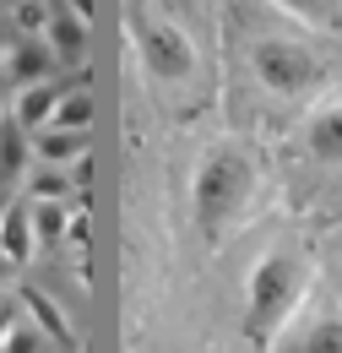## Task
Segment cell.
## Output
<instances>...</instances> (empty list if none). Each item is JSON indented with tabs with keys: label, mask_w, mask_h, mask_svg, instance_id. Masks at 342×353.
Segmentation results:
<instances>
[{
	"label": "cell",
	"mask_w": 342,
	"mask_h": 353,
	"mask_svg": "<svg viewBox=\"0 0 342 353\" xmlns=\"http://www.w3.org/2000/svg\"><path fill=\"white\" fill-rule=\"evenodd\" d=\"M17 299H22V310L33 315V326H39L43 337L54 343V353H77V332H71V321L60 315V305H54V299H49L43 288H33V283H28V288H22Z\"/></svg>",
	"instance_id": "cell-8"
},
{
	"label": "cell",
	"mask_w": 342,
	"mask_h": 353,
	"mask_svg": "<svg viewBox=\"0 0 342 353\" xmlns=\"http://www.w3.org/2000/svg\"><path fill=\"white\" fill-rule=\"evenodd\" d=\"M0 353H54V343L43 337L39 326H22V321H17V326L6 332V343H0Z\"/></svg>",
	"instance_id": "cell-17"
},
{
	"label": "cell",
	"mask_w": 342,
	"mask_h": 353,
	"mask_svg": "<svg viewBox=\"0 0 342 353\" xmlns=\"http://www.w3.org/2000/svg\"><path fill=\"white\" fill-rule=\"evenodd\" d=\"M6 207H11V201H6V185H0V218H6Z\"/></svg>",
	"instance_id": "cell-24"
},
{
	"label": "cell",
	"mask_w": 342,
	"mask_h": 353,
	"mask_svg": "<svg viewBox=\"0 0 342 353\" xmlns=\"http://www.w3.org/2000/svg\"><path fill=\"white\" fill-rule=\"evenodd\" d=\"M256 179H261L256 158L245 147H234V141H223V147H212L201 158L196 185H190V207H196V228H201L207 245H217L234 223L245 218V207L256 196Z\"/></svg>",
	"instance_id": "cell-1"
},
{
	"label": "cell",
	"mask_w": 342,
	"mask_h": 353,
	"mask_svg": "<svg viewBox=\"0 0 342 353\" xmlns=\"http://www.w3.org/2000/svg\"><path fill=\"white\" fill-rule=\"evenodd\" d=\"M11 272H17V266L6 261V256H0V283H6V277H11Z\"/></svg>",
	"instance_id": "cell-23"
},
{
	"label": "cell",
	"mask_w": 342,
	"mask_h": 353,
	"mask_svg": "<svg viewBox=\"0 0 342 353\" xmlns=\"http://www.w3.org/2000/svg\"><path fill=\"white\" fill-rule=\"evenodd\" d=\"M283 353H342V315H321L299 343H288Z\"/></svg>",
	"instance_id": "cell-15"
},
{
	"label": "cell",
	"mask_w": 342,
	"mask_h": 353,
	"mask_svg": "<svg viewBox=\"0 0 342 353\" xmlns=\"http://www.w3.org/2000/svg\"><path fill=\"white\" fill-rule=\"evenodd\" d=\"M250 65H256L261 88H272L277 98H310V92L326 88V60L321 49L299 44V39H261L250 49Z\"/></svg>",
	"instance_id": "cell-3"
},
{
	"label": "cell",
	"mask_w": 342,
	"mask_h": 353,
	"mask_svg": "<svg viewBox=\"0 0 342 353\" xmlns=\"http://www.w3.org/2000/svg\"><path fill=\"white\" fill-rule=\"evenodd\" d=\"M6 49H11V28L0 22V54H6Z\"/></svg>",
	"instance_id": "cell-22"
},
{
	"label": "cell",
	"mask_w": 342,
	"mask_h": 353,
	"mask_svg": "<svg viewBox=\"0 0 342 353\" xmlns=\"http://www.w3.org/2000/svg\"><path fill=\"white\" fill-rule=\"evenodd\" d=\"M136 49H141V65H147L158 82H185V77L196 71V49H190V39H185L174 22L136 17Z\"/></svg>",
	"instance_id": "cell-4"
},
{
	"label": "cell",
	"mask_w": 342,
	"mask_h": 353,
	"mask_svg": "<svg viewBox=\"0 0 342 353\" xmlns=\"http://www.w3.org/2000/svg\"><path fill=\"white\" fill-rule=\"evenodd\" d=\"M87 77H49V82H39V88H22L17 92V109H11V120L22 125L28 136H39L54 125V109L66 103V92L71 88H82Z\"/></svg>",
	"instance_id": "cell-5"
},
{
	"label": "cell",
	"mask_w": 342,
	"mask_h": 353,
	"mask_svg": "<svg viewBox=\"0 0 342 353\" xmlns=\"http://www.w3.org/2000/svg\"><path fill=\"white\" fill-rule=\"evenodd\" d=\"M28 158H33V136L6 114V120H0V185H11V179L22 174Z\"/></svg>",
	"instance_id": "cell-12"
},
{
	"label": "cell",
	"mask_w": 342,
	"mask_h": 353,
	"mask_svg": "<svg viewBox=\"0 0 342 353\" xmlns=\"http://www.w3.org/2000/svg\"><path fill=\"white\" fill-rule=\"evenodd\" d=\"M43 44H49V54H54V60H66V65H82V54H87V22L71 11V6H66V0H54V6H49Z\"/></svg>",
	"instance_id": "cell-6"
},
{
	"label": "cell",
	"mask_w": 342,
	"mask_h": 353,
	"mask_svg": "<svg viewBox=\"0 0 342 353\" xmlns=\"http://www.w3.org/2000/svg\"><path fill=\"white\" fill-rule=\"evenodd\" d=\"M0 120H6V114H0Z\"/></svg>",
	"instance_id": "cell-26"
},
{
	"label": "cell",
	"mask_w": 342,
	"mask_h": 353,
	"mask_svg": "<svg viewBox=\"0 0 342 353\" xmlns=\"http://www.w3.org/2000/svg\"><path fill=\"white\" fill-rule=\"evenodd\" d=\"M0 6H22V0H0Z\"/></svg>",
	"instance_id": "cell-25"
},
{
	"label": "cell",
	"mask_w": 342,
	"mask_h": 353,
	"mask_svg": "<svg viewBox=\"0 0 342 353\" xmlns=\"http://www.w3.org/2000/svg\"><path fill=\"white\" fill-rule=\"evenodd\" d=\"M28 190H33V201H60V196L71 190V174H66V169H43V163H39V174L28 179Z\"/></svg>",
	"instance_id": "cell-18"
},
{
	"label": "cell",
	"mask_w": 342,
	"mask_h": 353,
	"mask_svg": "<svg viewBox=\"0 0 342 353\" xmlns=\"http://www.w3.org/2000/svg\"><path fill=\"white\" fill-rule=\"evenodd\" d=\"M304 152L315 163H342V103L321 109L310 125H304Z\"/></svg>",
	"instance_id": "cell-9"
},
{
	"label": "cell",
	"mask_w": 342,
	"mask_h": 353,
	"mask_svg": "<svg viewBox=\"0 0 342 353\" xmlns=\"http://www.w3.org/2000/svg\"><path fill=\"white\" fill-rule=\"evenodd\" d=\"M92 147H87V131H39L33 136V158H39L43 169H60V163H77V158H87Z\"/></svg>",
	"instance_id": "cell-11"
},
{
	"label": "cell",
	"mask_w": 342,
	"mask_h": 353,
	"mask_svg": "<svg viewBox=\"0 0 342 353\" xmlns=\"http://www.w3.org/2000/svg\"><path fill=\"white\" fill-rule=\"evenodd\" d=\"M66 239H71V245H87V239H92V218H87V207H77V212H71V228H66Z\"/></svg>",
	"instance_id": "cell-20"
},
{
	"label": "cell",
	"mask_w": 342,
	"mask_h": 353,
	"mask_svg": "<svg viewBox=\"0 0 342 353\" xmlns=\"http://www.w3.org/2000/svg\"><path fill=\"white\" fill-rule=\"evenodd\" d=\"M33 212L22 207V201H11L6 207V218H0V256L11 266H28V256H33Z\"/></svg>",
	"instance_id": "cell-10"
},
{
	"label": "cell",
	"mask_w": 342,
	"mask_h": 353,
	"mask_svg": "<svg viewBox=\"0 0 342 353\" xmlns=\"http://www.w3.org/2000/svg\"><path fill=\"white\" fill-rule=\"evenodd\" d=\"M304 288H310V261L294 245H277V250L261 256V266L250 272V294H245V321H239V332H245L250 348H261V353L272 348V337L294 315Z\"/></svg>",
	"instance_id": "cell-2"
},
{
	"label": "cell",
	"mask_w": 342,
	"mask_h": 353,
	"mask_svg": "<svg viewBox=\"0 0 342 353\" xmlns=\"http://www.w3.org/2000/svg\"><path fill=\"white\" fill-rule=\"evenodd\" d=\"M28 212H33V239L43 250L66 245V228H71V207L66 201H28Z\"/></svg>",
	"instance_id": "cell-13"
},
{
	"label": "cell",
	"mask_w": 342,
	"mask_h": 353,
	"mask_svg": "<svg viewBox=\"0 0 342 353\" xmlns=\"http://www.w3.org/2000/svg\"><path fill=\"white\" fill-rule=\"evenodd\" d=\"M82 88H71L66 103L54 109V131H87V125H92V92H82Z\"/></svg>",
	"instance_id": "cell-16"
},
{
	"label": "cell",
	"mask_w": 342,
	"mask_h": 353,
	"mask_svg": "<svg viewBox=\"0 0 342 353\" xmlns=\"http://www.w3.org/2000/svg\"><path fill=\"white\" fill-rule=\"evenodd\" d=\"M272 6H283L288 17H299L310 28H326V33L342 28V0H272Z\"/></svg>",
	"instance_id": "cell-14"
},
{
	"label": "cell",
	"mask_w": 342,
	"mask_h": 353,
	"mask_svg": "<svg viewBox=\"0 0 342 353\" xmlns=\"http://www.w3.org/2000/svg\"><path fill=\"white\" fill-rule=\"evenodd\" d=\"M11 28H22L28 39H43V28H49V6H43V0H22V6H11Z\"/></svg>",
	"instance_id": "cell-19"
},
{
	"label": "cell",
	"mask_w": 342,
	"mask_h": 353,
	"mask_svg": "<svg viewBox=\"0 0 342 353\" xmlns=\"http://www.w3.org/2000/svg\"><path fill=\"white\" fill-rule=\"evenodd\" d=\"M54 77V54L43 39H17V44L6 49V82L22 92V88H39Z\"/></svg>",
	"instance_id": "cell-7"
},
{
	"label": "cell",
	"mask_w": 342,
	"mask_h": 353,
	"mask_svg": "<svg viewBox=\"0 0 342 353\" xmlns=\"http://www.w3.org/2000/svg\"><path fill=\"white\" fill-rule=\"evenodd\" d=\"M22 321V299H0V343H6V332Z\"/></svg>",
	"instance_id": "cell-21"
}]
</instances>
